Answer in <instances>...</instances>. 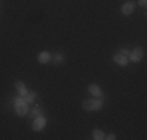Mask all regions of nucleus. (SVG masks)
<instances>
[{
  "label": "nucleus",
  "instance_id": "ddd939ff",
  "mask_svg": "<svg viewBox=\"0 0 147 140\" xmlns=\"http://www.w3.org/2000/svg\"><path fill=\"white\" fill-rule=\"evenodd\" d=\"M41 112H42V109H41L39 106H36V107H33L31 111H28V114L34 118V117H38V115H41Z\"/></svg>",
  "mask_w": 147,
  "mask_h": 140
},
{
  "label": "nucleus",
  "instance_id": "39448f33",
  "mask_svg": "<svg viewBox=\"0 0 147 140\" xmlns=\"http://www.w3.org/2000/svg\"><path fill=\"white\" fill-rule=\"evenodd\" d=\"M113 61L116 62L117 65H121V67H127L128 65V62H130V59H128V56H125V55H122V53H114L113 55Z\"/></svg>",
  "mask_w": 147,
  "mask_h": 140
},
{
  "label": "nucleus",
  "instance_id": "423d86ee",
  "mask_svg": "<svg viewBox=\"0 0 147 140\" xmlns=\"http://www.w3.org/2000/svg\"><path fill=\"white\" fill-rule=\"evenodd\" d=\"M88 90H89L91 95L96 97V98H103V95H105L103 90H102V87H100L99 84H94V83L88 86Z\"/></svg>",
  "mask_w": 147,
  "mask_h": 140
},
{
  "label": "nucleus",
  "instance_id": "dca6fc26",
  "mask_svg": "<svg viewBox=\"0 0 147 140\" xmlns=\"http://www.w3.org/2000/svg\"><path fill=\"white\" fill-rule=\"evenodd\" d=\"M119 53H122V55H125V56H128V53H130V51L127 50V48H121V50H119Z\"/></svg>",
  "mask_w": 147,
  "mask_h": 140
},
{
  "label": "nucleus",
  "instance_id": "2eb2a0df",
  "mask_svg": "<svg viewBox=\"0 0 147 140\" xmlns=\"http://www.w3.org/2000/svg\"><path fill=\"white\" fill-rule=\"evenodd\" d=\"M105 139H107V140H114V139H116V135H114V134H113V132H111V134H108V135H105Z\"/></svg>",
  "mask_w": 147,
  "mask_h": 140
},
{
  "label": "nucleus",
  "instance_id": "6e6552de",
  "mask_svg": "<svg viewBox=\"0 0 147 140\" xmlns=\"http://www.w3.org/2000/svg\"><path fill=\"white\" fill-rule=\"evenodd\" d=\"M14 87H16V92L19 93L20 97H25L27 92H28V89H27V84L24 81H20V79H17V81L14 83Z\"/></svg>",
  "mask_w": 147,
  "mask_h": 140
},
{
  "label": "nucleus",
  "instance_id": "20e7f679",
  "mask_svg": "<svg viewBox=\"0 0 147 140\" xmlns=\"http://www.w3.org/2000/svg\"><path fill=\"white\" fill-rule=\"evenodd\" d=\"M142 58H144V50H142L141 47H135L130 53H128V59H130L131 62H139Z\"/></svg>",
  "mask_w": 147,
  "mask_h": 140
},
{
  "label": "nucleus",
  "instance_id": "4468645a",
  "mask_svg": "<svg viewBox=\"0 0 147 140\" xmlns=\"http://www.w3.org/2000/svg\"><path fill=\"white\" fill-rule=\"evenodd\" d=\"M136 5H139V6H142V8H146L147 0H138V3H136Z\"/></svg>",
  "mask_w": 147,
  "mask_h": 140
},
{
  "label": "nucleus",
  "instance_id": "f257e3e1",
  "mask_svg": "<svg viewBox=\"0 0 147 140\" xmlns=\"http://www.w3.org/2000/svg\"><path fill=\"white\" fill-rule=\"evenodd\" d=\"M13 104H14V112L17 117H27L28 115V103L25 101V98L17 95L13 98Z\"/></svg>",
  "mask_w": 147,
  "mask_h": 140
},
{
  "label": "nucleus",
  "instance_id": "0eeeda50",
  "mask_svg": "<svg viewBox=\"0 0 147 140\" xmlns=\"http://www.w3.org/2000/svg\"><path fill=\"white\" fill-rule=\"evenodd\" d=\"M136 2H125L124 5L121 6V13L124 14V16H130V14L135 11V8H136Z\"/></svg>",
  "mask_w": 147,
  "mask_h": 140
},
{
  "label": "nucleus",
  "instance_id": "f03ea898",
  "mask_svg": "<svg viewBox=\"0 0 147 140\" xmlns=\"http://www.w3.org/2000/svg\"><path fill=\"white\" fill-rule=\"evenodd\" d=\"M103 98H89V100H83L82 101V107L83 111H88V112H96L100 111L103 107Z\"/></svg>",
  "mask_w": 147,
  "mask_h": 140
},
{
  "label": "nucleus",
  "instance_id": "9b49d317",
  "mask_svg": "<svg viewBox=\"0 0 147 140\" xmlns=\"http://www.w3.org/2000/svg\"><path fill=\"white\" fill-rule=\"evenodd\" d=\"M92 139L94 140H105V132L100 128H96L92 131Z\"/></svg>",
  "mask_w": 147,
  "mask_h": 140
},
{
  "label": "nucleus",
  "instance_id": "9d476101",
  "mask_svg": "<svg viewBox=\"0 0 147 140\" xmlns=\"http://www.w3.org/2000/svg\"><path fill=\"white\" fill-rule=\"evenodd\" d=\"M24 98H25V101L28 104L30 103H34V100L38 98V92H34V90H28V92H27V95L24 97Z\"/></svg>",
  "mask_w": 147,
  "mask_h": 140
},
{
  "label": "nucleus",
  "instance_id": "1a4fd4ad",
  "mask_svg": "<svg viewBox=\"0 0 147 140\" xmlns=\"http://www.w3.org/2000/svg\"><path fill=\"white\" fill-rule=\"evenodd\" d=\"M50 61H52V55L49 53V51H41V53H38V62H39V64H49Z\"/></svg>",
  "mask_w": 147,
  "mask_h": 140
},
{
  "label": "nucleus",
  "instance_id": "7ed1b4c3",
  "mask_svg": "<svg viewBox=\"0 0 147 140\" xmlns=\"http://www.w3.org/2000/svg\"><path fill=\"white\" fill-rule=\"evenodd\" d=\"M45 125H47V118L44 117L42 114L38 115V117L33 118V125H31V129H33L34 132H39L42 131V129L45 128Z\"/></svg>",
  "mask_w": 147,
  "mask_h": 140
},
{
  "label": "nucleus",
  "instance_id": "f8f14e48",
  "mask_svg": "<svg viewBox=\"0 0 147 140\" xmlns=\"http://www.w3.org/2000/svg\"><path fill=\"white\" fill-rule=\"evenodd\" d=\"M64 61H66V58H64V55H61V53H57L55 56H52V62H53L55 65H59V64H63Z\"/></svg>",
  "mask_w": 147,
  "mask_h": 140
}]
</instances>
